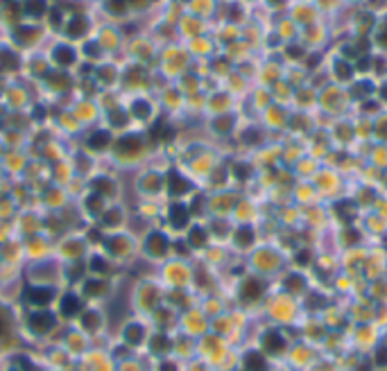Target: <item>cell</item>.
<instances>
[{
  "instance_id": "3957f363",
  "label": "cell",
  "mask_w": 387,
  "mask_h": 371,
  "mask_svg": "<svg viewBox=\"0 0 387 371\" xmlns=\"http://www.w3.org/2000/svg\"><path fill=\"white\" fill-rule=\"evenodd\" d=\"M147 251L152 256H163L168 251V240H165L163 233H152L147 238Z\"/></svg>"
},
{
  "instance_id": "5b68a950",
  "label": "cell",
  "mask_w": 387,
  "mask_h": 371,
  "mask_svg": "<svg viewBox=\"0 0 387 371\" xmlns=\"http://www.w3.org/2000/svg\"><path fill=\"white\" fill-rule=\"evenodd\" d=\"M168 190H170V195H184V193L191 190V183L186 181L184 177H179L177 172H172L168 177Z\"/></svg>"
},
{
  "instance_id": "e575fe53",
  "label": "cell",
  "mask_w": 387,
  "mask_h": 371,
  "mask_svg": "<svg viewBox=\"0 0 387 371\" xmlns=\"http://www.w3.org/2000/svg\"><path fill=\"white\" fill-rule=\"evenodd\" d=\"M217 123H220V124H215V127H217L220 131H224V129H229V127H231V120H229V118H222V120H217Z\"/></svg>"
},
{
  "instance_id": "f35d334b",
  "label": "cell",
  "mask_w": 387,
  "mask_h": 371,
  "mask_svg": "<svg viewBox=\"0 0 387 371\" xmlns=\"http://www.w3.org/2000/svg\"><path fill=\"white\" fill-rule=\"evenodd\" d=\"M5 328H7V315L0 310V333H5Z\"/></svg>"
},
{
  "instance_id": "1f68e13d",
  "label": "cell",
  "mask_w": 387,
  "mask_h": 371,
  "mask_svg": "<svg viewBox=\"0 0 387 371\" xmlns=\"http://www.w3.org/2000/svg\"><path fill=\"white\" fill-rule=\"evenodd\" d=\"M109 213H111V215H105V222H106V224H118V222H120V211H109Z\"/></svg>"
},
{
  "instance_id": "d6a6232c",
  "label": "cell",
  "mask_w": 387,
  "mask_h": 371,
  "mask_svg": "<svg viewBox=\"0 0 387 371\" xmlns=\"http://www.w3.org/2000/svg\"><path fill=\"white\" fill-rule=\"evenodd\" d=\"M111 9L116 14H120L123 9H125V0H111Z\"/></svg>"
},
{
  "instance_id": "b9f144b4",
  "label": "cell",
  "mask_w": 387,
  "mask_h": 371,
  "mask_svg": "<svg viewBox=\"0 0 387 371\" xmlns=\"http://www.w3.org/2000/svg\"><path fill=\"white\" fill-rule=\"evenodd\" d=\"M383 95H385V98H387V88H383Z\"/></svg>"
},
{
  "instance_id": "2e32d148",
  "label": "cell",
  "mask_w": 387,
  "mask_h": 371,
  "mask_svg": "<svg viewBox=\"0 0 387 371\" xmlns=\"http://www.w3.org/2000/svg\"><path fill=\"white\" fill-rule=\"evenodd\" d=\"M84 290H86L88 297H100V294L106 292V283L105 281H88V283L84 285Z\"/></svg>"
},
{
  "instance_id": "7c38bea8",
  "label": "cell",
  "mask_w": 387,
  "mask_h": 371,
  "mask_svg": "<svg viewBox=\"0 0 387 371\" xmlns=\"http://www.w3.org/2000/svg\"><path fill=\"white\" fill-rule=\"evenodd\" d=\"M27 16H34V18H39L46 14V0H25V5H23Z\"/></svg>"
},
{
  "instance_id": "44dd1931",
  "label": "cell",
  "mask_w": 387,
  "mask_h": 371,
  "mask_svg": "<svg viewBox=\"0 0 387 371\" xmlns=\"http://www.w3.org/2000/svg\"><path fill=\"white\" fill-rule=\"evenodd\" d=\"M86 209L91 211V213H100L102 211V195L93 193L91 197H86Z\"/></svg>"
},
{
  "instance_id": "603a6c76",
  "label": "cell",
  "mask_w": 387,
  "mask_h": 371,
  "mask_svg": "<svg viewBox=\"0 0 387 371\" xmlns=\"http://www.w3.org/2000/svg\"><path fill=\"white\" fill-rule=\"evenodd\" d=\"M285 285H288L290 292H299V290H303V279L299 274H292V276H288Z\"/></svg>"
},
{
  "instance_id": "277c9868",
  "label": "cell",
  "mask_w": 387,
  "mask_h": 371,
  "mask_svg": "<svg viewBox=\"0 0 387 371\" xmlns=\"http://www.w3.org/2000/svg\"><path fill=\"white\" fill-rule=\"evenodd\" d=\"M263 346L267 349L269 353H279L285 349V339L281 337V333H276V331H269L265 337H263Z\"/></svg>"
},
{
  "instance_id": "7a4b0ae2",
  "label": "cell",
  "mask_w": 387,
  "mask_h": 371,
  "mask_svg": "<svg viewBox=\"0 0 387 371\" xmlns=\"http://www.w3.org/2000/svg\"><path fill=\"white\" fill-rule=\"evenodd\" d=\"M54 326V317L50 313H34L30 317V328L34 333H48Z\"/></svg>"
},
{
  "instance_id": "9c48e42d",
  "label": "cell",
  "mask_w": 387,
  "mask_h": 371,
  "mask_svg": "<svg viewBox=\"0 0 387 371\" xmlns=\"http://www.w3.org/2000/svg\"><path fill=\"white\" fill-rule=\"evenodd\" d=\"M54 64H59V66H70L72 61H75V53H72V48L68 46H59V48H54Z\"/></svg>"
},
{
  "instance_id": "52a82bcc",
  "label": "cell",
  "mask_w": 387,
  "mask_h": 371,
  "mask_svg": "<svg viewBox=\"0 0 387 371\" xmlns=\"http://www.w3.org/2000/svg\"><path fill=\"white\" fill-rule=\"evenodd\" d=\"M261 292H263L261 281L249 279V281H245L243 290H240V297H243L245 301H254V299H258V297H261Z\"/></svg>"
},
{
  "instance_id": "cb8c5ba5",
  "label": "cell",
  "mask_w": 387,
  "mask_h": 371,
  "mask_svg": "<svg viewBox=\"0 0 387 371\" xmlns=\"http://www.w3.org/2000/svg\"><path fill=\"white\" fill-rule=\"evenodd\" d=\"M206 242V231L204 229H193L191 231V245L193 247H202Z\"/></svg>"
},
{
  "instance_id": "8992f818",
  "label": "cell",
  "mask_w": 387,
  "mask_h": 371,
  "mask_svg": "<svg viewBox=\"0 0 387 371\" xmlns=\"http://www.w3.org/2000/svg\"><path fill=\"white\" fill-rule=\"evenodd\" d=\"M79 310H82V301L75 294H66L64 299H61V315L64 317H75Z\"/></svg>"
},
{
  "instance_id": "74e56055",
  "label": "cell",
  "mask_w": 387,
  "mask_h": 371,
  "mask_svg": "<svg viewBox=\"0 0 387 371\" xmlns=\"http://www.w3.org/2000/svg\"><path fill=\"white\" fill-rule=\"evenodd\" d=\"M297 263L306 265V263H308V251H301V254H297Z\"/></svg>"
},
{
  "instance_id": "836d02e7",
  "label": "cell",
  "mask_w": 387,
  "mask_h": 371,
  "mask_svg": "<svg viewBox=\"0 0 387 371\" xmlns=\"http://www.w3.org/2000/svg\"><path fill=\"white\" fill-rule=\"evenodd\" d=\"M111 118H113V124H118V127H120V124H125V123H123V118H125V113H123V111H113Z\"/></svg>"
},
{
  "instance_id": "d6986e66",
  "label": "cell",
  "mask_w": 387,
  "mask_h": 371,
  "mask_svg": "<svg viewBox=\"0 0 387 371\" xmlns=\"http://www.w3.org/2000/svg\"><path fill=\"white\" fill-rule=\"evenodd\" d=\"M236 242L240 245V247H247V245H251L254 242V233H251V229L243 227L236 231Z\"/></svg>"
},
{
  "instance_id": "8fae6325",
  "label": "cell",
  "mask_w": 387,
  "mask_h": 371,
  "mask_svg": "<svg viewBox=\"0 0 387 371\" xmlns=\"http://www.w3.org/2000/svg\"><path fill=\"white\" fill-rule=\"evenodd\" d=\"M109 141H111V134H109V131H95V134H91V138H88V147H91V150H105L106 145H109Z\"/></svg>"
},
{
  "instance_id": "ba28073f",
  "label": "cell",
  "mask_w": 387,
  "mask_h": 371,
  "mask_svg": "<svg viewBox=\"0 0 387 371\" xmlns=\"http://www.w3.org/2000/svg\"><path fill=\"white\" fill-rule=\"evenodd\" d=\"M170 222H172V227H186V222H188V209L186 206H181V204H175L170 209Z\"/></svg>"
},
{
  "instance_id": "4316f807",
  "label": "cell",
  "mask_w": 387,
  "mask_h": 371,
  "mask_svg": "<svg viewBox=\"0 0 387 371\" xmlns=\"http://www.w3.org/2000/svg\"><path fill=\"white\" fill-rule=\"evenodd\" d=\"M91 269H93V272H106L109 267H106V263L102 261V258L95 256V258H91Z\"/></svg>"
},
{
  "instance_id": "484cf974",
  "label": "cell",
  "mask_w": 387,
  "mask_h": 371,
  "mask_svg": "<svg viewBox=\"0 0 387 371\" xmlns=\"http://www.w3.org/2000/svg\"><path fill=\"white\" fill-rule=\"evenodd\" d=\"M32 36H36V32H34L32 27H20L18 32H16V39L20 41H27V39H32Z\"/></svg>"
},
{
  "instance_id": "83f0119b",
  "label": "cell",
  "mask_w": 387,
  "mask_h": 371,
  "mask_svg": "<svg viewBox=\"0 0 387 371\" xmlns=\"http://www.w3.org/2000/svg\"><path fill=\"white\" fill-rule=\"evenodd\" d=\"M376 365H381V367L387 365V349L385 346H381V349L376 351Z\"/></svg>"
},
{
  "instance_id": "7bdbcfd3",
  "label": "cell",
  "mask_w": 387,
  "mask_h": 371,
  "mask_svg": "<svg viewBox=\"0 0 387 371\" xmlns=\"http://www.w3.org/2000/svg\"><path fill=\"white\" fill-rule=\"evenodd\" d=\"M274 2H279V0H274Z\"/></svg>"
},
{
  "instance_id": "9a60e30c",
  "label": "cell",
  "mask_w": 387,
  "mask_h": 371,
  "mask_svg": "<svg viewBox=\"0 0 387 371\" xmlns=\"http://www.w3.org/2000/svg\"><path fill=\"white\" fill-rule=\"evenodd\" d=\"M138 147H141V141H138L136 136H125V138H120V143H118V150L120 152H138Z\"/></svg>"
},
{
  "instance_id": "ffe728a7",
  "label": "cell",
  "mask_w": 387,
  "mask_h": 371,
  "mask_svg": "<svg viewBox=\"0 0 387 371\" xmlns=\"http://www.w3.org/2000/svg\"><path fill=\"white\" fill-rule=\"evenodd\" d=\"M82 326H84L86 331H95V328H98L100 326V315L98 313H86L84 317H82Z\"/></svg>"
},
{
  "instance_id": "6da1fadb",
  "label": "cell",
  "mask_w": 387,
  "mask_h": 371,
  "mask_svg": "<svg viewBox=\"0 0 387 371\" xmlns=\"http://www.w3.org/2000/svg\"><path fill=\"white\" fill-rule=\"evenodd\" d=\"M25 299L32 306H48L53 301V290L50 287H30L25 292Z\"/></svg>"
},
{
  "instance_id": "4fadbf2b",
  "label": "cell",
  "mask_w": 387,
  "mask_h": 371,
  "mask_svg": "<svg viewBox=\"0 0 387 371\" xmlns=\"http://www.w3.org/2000/svg\"><path fill=\"white\" fill-rule=\"evenodd\" d=\"M91 188L98 193V195H113L116 193V186H113V181H109V179H93L91 181Z\"/></svg>"
},
{
  "instance_id": "60d3db41",
  "label": "cell",
  "mask_w": 387,
  "mask_h": 371,
  "mask_svg": "<svg viewBox=\"0 0 387 371\" xmlns=\"http://www.w3.org/2000/svg\"><path fill=\"white\" fill-rule=\"evenodd\" d=\"M125 2H134V5H143L145 0H125Z\"/></svg>"
},
{
  "instance_id": "ac0fdd59",
  "label": "cell",
  "mask_w": 387,
  "mask_h": 371,
  "mask_svg": "<svg viewBox=\"0 0 387 371\" xmlns=\"http://www.w3.org/2000/svg\"><path fill=\"white\" fill-rule=\"evenodd\" d=\"M125 339L129 342V344H138L141 339H143V328L136 324H131L127 326V331H125Z\"/></svg>"
},
{
  "instance_id": "7402d4cb",
  "label": "cell",
  "mask_w": 387,
  "mask_h": 371,
  "mask_svg": "<svg viewBox=\"0 0 387 371\" xmlns=\"http://www.w3.org/2000/svg\"><path fill=\"white\" fill-rule=\"evenodd\" d=\"M152 349H154L157 353L168 351V349H170V339L165 337V335H157V337L152 339Z\"/></svg>"
},
{
  "instance_id": "d4e9b609",
  "label": "cell",
  "mask_w": 387,
  "mask_h": 371,
  "mask_svg": "<svg viewBox=\"0 0 387 371\" xmlns=\"http://www.w3.org/2000/svg\"><path fill=\"white\" fill-rule=\"evenodd\" d=\"M134 113H136L138 118H147V116H150V106H147V102H143V100L134 102Z\"/></svg>"
},
{
  "instance_id": "e0dca14e",
  "label": "cell",
  "mask_w": 387,
  "mask_h": 371,
  "mask_svg": "<svg viewBox=\"0 0 387 371\" xmlns=\"http://www.w3.org/2000/svg\"><path fill=\"white\" fill-rule=\"evenodd\" d=\"M16 66H18V59L14 57L9 50H2V53H0V68H2V71H14Z\"/></svg>"
},
{
  "instance_id": "d590c367",
  "label": "cell",
  "mask_w": 387,
  "mask_h": 371,
  "mask_svg": "<svg viewBox=\"0 0 387 371\" xmlns=\"http://www.w3.org/2000/svg\"><path fill=\"white\" fill-rule=\"evenodd\" d=\"M68 276H70V279H79V276H82V265H75V269H70Z\"/></svg>"
},
{
  "instance_id": "5bb4252c",
  "label": "cell",
  "mask_w": 387,
  "mask_h": 371,
  "mask_svg": "<svg viewBox=\"0 0 387 371\" xmlns=\"http://www.w3.org/2000/svg\"><path fill=\"white\" fill-rule=\"evenodd\" d=\"M84 32H86V18L72 16V20L68 23V34H70V36H82Z\"/></svg>"
},
{
  "instance_id": "30bf717a",
  "label": "cell",
  "mask_w": 387,
  "mask_h": 371,
  "mask_svg": "<svg viewBox=\"0 0 387 371\" xmlns=\"http://www.w3.org/2000/svg\"><path fill=\"white\" fill-rule=\"evenodd\" d=\"M265 358H263L261 353H247L245 355V369L247 371H265Z\"/></svg>"
},
{
  "instance_id": "ee69618b",
  "label": "cell",
  "mask_w": 387,
  "mask_h": 371,
  "mask_svg": "<svg viewBox=\"0 0 387 371\" xmlns=\"http://www.w3.org/2000/svg\"><path fill=\"white\" fill-rule=\"evenodd\" d=\"M12 371H16V369H12Z\"/></svg>"
},
{
  "instance_id": "f546056e",
  "label": "cell",
  "mask_w": 387,
  "mask_h": 371,
  "mask_svg": "<svg viewBox=\"0 0 387 371\" xmlns=\"http://www.w3.org/2000/svg\"><path fill=\"white\" fill-rule=\"evenodd\" d=\"M335 68H337V75H340L342 79H347L349 75H351V68H349V66L344 64V61H340V64L335 66Z\"/></svg>"
},
{
  "instance_id": "f1b7e54d",
  "label": "cell",
  "mask_w": 387,
  "mask_h": 371,
  "mask_svg": "<svg viewBox=\"0 0 387 371\" xmlns=\"http://www.w3.org/2000/svg\"><path fill=\"white\" fill-rule=\"evenodd\" d=\"M16 365H18V369H20V371H36V369L32 367V362H30L27 358H23V355H20V358L16 360Z\"/></svg>"
},
{
  "instance_id": "4dcf8cb0",
  "label": "cell",
  "mask_w": 387,
  "mask_h": 371,
  "mask_svg": "<svg viewBox=\"0 0 387 371\" xmlns=\"http://www.w3.org/2000/svg\"><path fill=\"white\" fill-rule=\"evenodd\" d=\"M233 172H236L238 179H247V177H249V168H247V165H236Z\"/></svg>"
},
{
  "instance_id": "8d00e7d4",
  "label": "cell",
  "mask_w": 387,
  "mask_h": 371,
  "mask_svg": "<svg viewBox=\"0 0 387 371\" xmlns=\"http://www.w3.org/2000/svg\"><path fill=\"white\" fill-rule=\"evenodd\" d=\"M315 306H324L322 297H310V308H315Z\"/></svg>"
},
{
  "instance_id": "ab89813d",
  "label": "cell",
  "mask_w": 387,
  "mask_h": 371,
  "mask_svg": "<svg viewBox=\"0 0 387 371\" xmlns=\"http://www.w3.org/2000/svg\"><path fill=\"white\" fill-rule=\"evenodd\" d=\"M161 371H177V367L172 365V362H163V365H161Z\"/></svg>"
}]
</instances>
